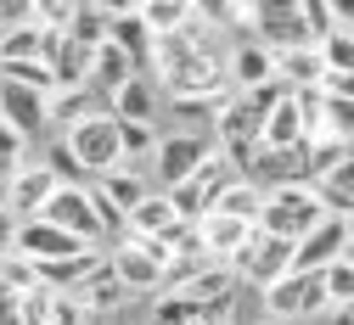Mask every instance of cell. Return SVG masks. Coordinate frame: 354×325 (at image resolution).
<instances>
[{"label":"cell","instance_id":"obj_1","mask_svg":"<svg viewBox=\"0 0 354 325\" xmlns=\"http://www.w3.org/2000/svg\"><path fill=\"white\" fill-rule=\"evenodd\" d=\"M321 219H326V213H321V202H315L309 185H270L253 230H259V236H276V242H298V236H309Z\"/></svg>","mask_w":354,"mask_h":325},{"label":"cell","instance_id":"obj_2","mask_svg":"<svg viewBox=\"0 0 354 325\" xmlns=\"http://www.w3.org/2000/svg\"><path fill=\"white\" fill-rule=\"evenodd\" d=\"M62 146L73 152V163L84 168V174H113V168H124V157H118V129H113V118L107 112H91V118H79L68 135H62Z\"/></svg>","mask_w":354,"mask_h":325},{"label":"cell","instance_id":"obj_3","mask_svg":"<svg viewBox=\"0 0 354 325\" xmlns=\"http://www.w3.org/2000/svg\"><path fill=\"white\" fill-rule=\"evenodd\" d=\"M39 219H46L51 230H62V236H73L79 247H96L107 236L102 219H96V208H91V197H84V185H57L51 202L39 208Z\"/></svg>","mask_w":354,"mask_h":325},{"label":"cell","instance_id":"obj_4","mask_svg":"<svg viewBox=\"0 0 354 325\" xmlns=\"http://www.w3.org/2000/svg\"><path fill=\"white\" fill-rule=\"evenodd\" d=\"M113 275H118V286L124 292H163V269H169V253L158 242H141V236H124L118 253L107 258Z\"/></svg>","mask_w":354,"mask_h":325},{"label":"cell","instance_id":"obj_5","mask_svg":"<svg viewBox=\"0 0 354 325\" xmlns=\"http://www.w3.org/2000/svg\"><path fill=\"white\" fill-rule=\"evenodd\" d=\"M214 152H219L214 135H192V129L163 135V141L152 146V168H158V179H163V191H169V185H180V179H192Z\"/></svg>","mask_w":354,"mask_h":325},{"label":"cell","instance_id":"obj_6","mask_svg":"<svg viewBox=\"0 0 354 325\" xmlns=\"http://www.w3.org/2000/svg\"><path fill=\"white\" fill-rule=\"evenodd\" d=\"M264 308H270V325L281 319H309V314H326V292H321V275H281L276 286H264Z\"/></svg>","mask_w":354,"mask_h":325},{"label":"cell","instance_id":"obj_7","mask_svg":"<svg viewBox=\"0 0 354 325\" xmlns=\"http://www.w3.org/2000/svg\"><path fill=\"white\" fill-rule=\"evenodd\" d=\"M337 258H348V219H321L309 236L292 242V275H321Z\"/></svg>","mask_w":354,"mask_h":325},{"label":"cell","instance_id":"obj_8","mask_svg":"<svg viewBox=\"0 0 354 325\" xmlns=\"http://www.w3.org/2000/svg\"><path fill=\"white\" fill-rule=\"evenodd\" d=\"M253 236H259L253 224H236V219H225V213H203V219H197V247H203V258H208V264H225V269H236V258L248 253Z\"/></svg>","mask_w":354,"mask_h":325},{"label":"cell","instance_id":"obj_9","mask_svg":"<svg viewBox=\"0 0 354 325\" xmlns=\"http://www.w3.org/2000/svg\"><path fill=\"white\" fill-rule=\"evenodd\" d=\"M0 124L17 129L23 141L28 135H46L51 129V96H39V90H23L12 79H0Z\"/></svg>","mask_w":354,"mask_h":325},{"label":"cell","instance_id":"obj_10","mask_svg":"<svg viewBox=\"0 0 354 325\" xmlns=\"http://www.w3.org/2000/svg\"><path fill=\"white\" fill-rule=\"evenodd\" d=\"M281 275H292V242H276V236H253L248 253L236 258V281H253L259 292L276 286Z\"/></svg>","mask_w":354,"mask_h":325},{"label":"cell","instance_id":"obj_11","mask_svg":"<svg viewBox=\"0 0 354 325\" xmlns=\"http://www.w3.org/2000/svg\"><path fill=\"white\" fill-rule=\"evenodd\" d=\"M51 191H57V179L39 168V163H23V168L6 179V213H12L17 224H28V219H39V208L51 202Z\"/></svg>","mask_w":354,"mask_h":325},{"label":"cell","instance_id":"obj_12","mask_svg":"<svg viewBox=\"0 0 354 325\" xmlns=\"http://www.w3.org/2000/svg\"><path fill=\"white\" fill-rule=\"evenodd\" d=\"M107 45H118V51L129 57V68L147 73L152 68V34L136 12V0H124V6H113V23H107Z\"/></svg>","mask_w":354,"mask_h":325},{"label":"cell","instance_id":"obj_13","mask_svg":"<svg viewBox=\"0 0 354 325\" xmlns=\"http://www.w3.org/2000/svg\"><path fill=\"white\" fill-rule=\"evenodd\" d=\"M46 68L57 79V96H62V90H91V51L73 45L68 34H51L46 39Z\"/></svg>","mask_w":354,"mask_h":325},{"label":"cell","instance_id":"obj_14","mask_svg":"<svg viewBox=\"0 0 354 325\" xmlns=\"http://www.w3.org/2000/svg\"><path fill=\"white\" fill-rule=\"evenodd\" d=\"M152 112H158V79L152 73L124 79L107 96V118H118V124H152Z\"/></svg>","mask_w":354,"mask_h":325},{"label":"cell","instance_id":"obj_15","mask_svg":"<svg viewBox=\"0 0 354 325\" xmlns=\"http://www.w3.org/2000/svg\"><path fill=\"white\" fill-rule=\"evenodd\" d=\"M259 112L236 96V90H231V96L225 101H219V112H214V135H219V152H231V146H259Z\"/></svg>","mask_w":354,"mask_h":325},{"label":"cell","instance_id":"obj_16","mask_svg":"<svg viewBox=\"0 0 354 325\" xmlns=\"http://www.w3.org/2000/svg\"><path fill=\"white\" fill-rule=\"evenodd\" d=\"M225 79H231V90H259V84H270V79H276V57L264 51V45L242 39V45H236V57L225 62Z\"/></svg>","mask_w":354,"mask_h":325},{"label":"cell","instance_id":"obj_17","mask_svg":"<svg viewBox=\"0 0 354 325\" xmlns=\"http://www.w3.org/2000/svg\"><path fill=\"white\" fill-rule=\"evenodd\" d=\"M102 258L96 253H79V258H57V264H28L34 269V286H46L51 297H68L79 281H84V275H91Z\"/></svg>","mask_w":354,"mask_h":325},{"label":"cell","instance_id":"obj_18","mask_svg":"<svg viewBox=\"0 0 354 325\" xmlns=\"http://www.w3.org/2000/svg\"><path fill=\"white\" fill-rule=\"evenodd\" d=\"M169 224H180V219H174V208H169V197H163V191H147L136 208L124 213V236H141V242H152V236H163Z\"/></svg>","mask_w":354,"mask_h":325},{"label":"cell","instance_id":"obj_19","mask_svg":"<svg viewBox=\"0 0 354 325\" xmlns=\"http://www.w3.org/2000/svg\"><path fill=\"white\" fill-rule=\"evenodd\" d=\"M107 23H113V6H102V0H73V17H68V39L84 45V51H96V45L107 39Z\"/></svg>","mask_w":354,"mask_h":325},{"label":"cell","instance_id":"obj_20","mask_svg":"<svg viewBox=\"0 0 354 325\" xmlns=\"http://www.w3.org/2000/svg\"><path fill=\"white\" fill-rule=\"evenodd\" d=\"M91 191H96V197H102V202H107V208H113V213L124 219L129 208H136V202H141V197L152 191V185H147V179H141L136 168H113V174H102V185H91Z\"/></svg>","mask_w":354,"mask_h":325},{"label":"cell","instance_id":"obj_21","mask_svg":"<svg viewBox=\"0 0 354 325\" xmlns=\"http://www.w3.org/2000/svg\"><path fill=\"white\" fill-rule=\"evenodd\" d=\"M79 308H96V314H107V308H118L124 303V286H118V275H113V264L102 258L91 275L79 281V297H73Z\"/></svg>","mask_w":354,"mask_h":325},{"label":"cell","instance_id":"obj_22","mask_svg":"<svg viewBox=\"0 0 354 325\" xmlns=\"http://www.w3.org/2000/svg\"><path fill=\"white\" fill-rule=\"evenodd\" d=\"M46 39L51 34H39L28 17L12 23L6 34H0V68H12V62H46Z\"/></svg>","mask_w":354,"mask_h":325},{"label":"cell","instance_id":"obj_23","mask_svg":"<svg viewBox=\"0 0 354 325\" xmlns=\"http://www.w3.org/2000/svg\"><path fill=\"white\" fill-rule=\"evenodd\" d=\"M259 208H264V191L253 179H231L225 191L214 197V208L208 213H225V219H236V224H259Z\"/></svg>","mask_w":354,"mask_h":325},{"label":"cell","instance_id":"obj_24","mask_svg":"<svg viewBox=\"0 0 354 325\" xmlns=\"http://www.w3.org/2000/svg\"><path fill=\"white\" fill-rule=\"evenodd\" d=\"M309 191H315V202H321L326 219H348V213H354V174H348V163L332 168V174H321Z\"/></svg>","mask_w":354,"mask_h":325},{"label":"cell","instance_id":"obj_25","mask_svg":"<svg viewBox=\"0 0 354 325\" xmlns=\"http://www.w3.org/2000/svg\"><path fill=\"white\" fill-rule=\"evenodd\" d=\"M136 12H141V23H147L152 39H169V34H180V28L192 23V6H186V0H136Z\"/></svg>","mask_w":354,"mask_h":325},{"label":"cell","instance_id":"obj_26","mask_svg":"<svg viewBox=\"0 0 354 325\" xmlns=\"http://www.w3.org/2000/svg\"><path fill=\"white\" fill-rule=\"evenodd\" d=\"M124 79H136V68H129V57L118 51V45H107V39H102L96 51H91V90H107V96H113Z\"/></svg>","mask_w":354,"mask_h":325},{"label":"cell","instance_id":"obj_27","mask_svg":"<svg viewBox=\"0 0 354 325\" xmlns=\"http://www.w3.org/2000/svg\"><path fill=\"white\" fill-rule=\"evenodd\" d=\"M91 112H107L96 107V90H62V96H51V124H79V118H91Z\"/></svg>","mask_w":354,"mask_h":325},{"label":"cell","instance_id":"obj_28","mask_svg":"<svg viewBox=\"0 0 354 325\" xmlns=\"http://www.w3.org/2000/svg\"><path fill=\"white\" fill-rule=\"evenodd\" d=\"M315 57H321V68H326V73H354V39H348V28L326 34V39L315 45Z\"/></svg>","mask_w":354,"mask_h":325},{"label":"cell","instance_id":"obj_29","mask_svg":"<svg viewBox=\"0 0 354 325\" xmlns=\"http://www.w3.org/2000/svg\"><path fill=\"white\" fill-rule=\"evenodd\" d=\"M113 129H118V157H124V163H136V157H152V146H158L152 124H118V118H113Z\"/></svg>","mask_w":354,"mask_h":325},{"label":"cell","instance_id":"obj_30","mask_svg":"<svg viewBox=\"0 0 354 325\" xmlns=\"http://www.w3.org/2000/svg\"><path fill=\"white\" fill-rule=\"evenodd\" d=\"M321 292H326L332 308H348V297H354V264L348 258H337V264L321 269Z\"/></svg>","mask_w":354,"mask_h":325},{"label":"cell","instance_id":"obj_31","mask_svg":"<svg viewBox=\"0 0 354 325\" xmlns=\"http://www.w3.org/2000/svg\"><path fill=\"white\" fill-rule=\"evenodd\" d=\"M0 79H12L23 90H39V96H57V79L46 62H12V68H0Z\"/></svg>","mask_w":354,"mask_h":325},{"label":"cell","instance_id":"obj_32","mask_svg":"<svg viewBox=\"0 0 354 325\" xmlns=\"http://www.w3.org/2000/svg\"><path fill=\"white\" fill-rule=\"evenodd\" d=\"M39 168H46V174H51L57 185H84V168L73 163V152H68L62 141H57V146L46 152V163H39Z\"/></svg>","mask_w":354,"mask_h":325},{"label":"cell","instance_id":"obj_33","mask_svg":"<svg viewBox=\"0 0 354 325\" xmlns=\"http://www.w3.org/2000/svg\"><path fill=\"white\" fill-rule=\"evenodd\" d=\"M23 146H28L23 135H17V129H6V124H0V179H12V174L23 168Z\"/></svg>","mask_w":354,"mask_h":325},{"label":"cell","instance_id":"obj_34","mask_svg":"<svg viewBox=\"0 0 354 325\" xmlns=\"http://www.w3.org/2000/svg\"><path fill=\"white\" fill-rule=\"evenodd\" d=\"M46 325H84V308H79L73 297H57L51 314H46Z\"/></svg>","mask_w":354,"mask_h":325},{"label":"cell","instance_id":"obj_35","mask_svg":"<svg viewBox=\"0 0 354 325\" xmlns=\"http://www.w3.org/2000/svg\"><path fill=\"white\" fill-rule=\"evenodd\" d=\"M326 325H354V319H348V308H332V319H326Z\"/></svg>","mask_w":354,"mask_h":325}]
</instances>
